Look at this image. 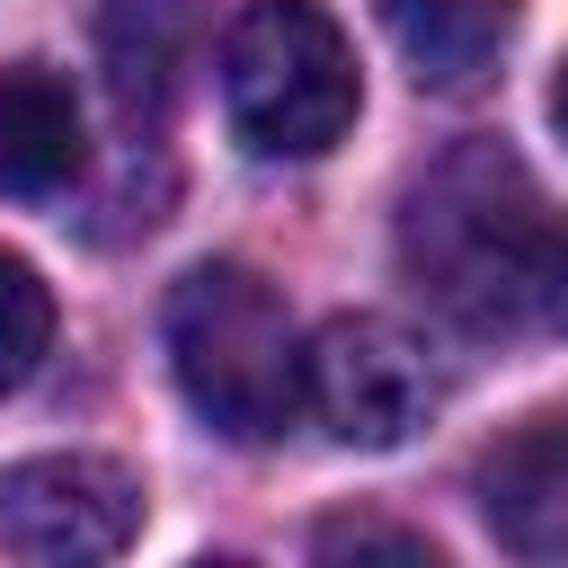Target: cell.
<instances>
[{
	"mask_svg": "<svg viewBox=\"0 0 568 568\" xmlns=\"http://www.w3.org/2000/svg\"><path fill=\"white\" fill-rule=\"evenodd\" d=\"M399 266L470 337H568V213L497 142H462L408 186Z\"/></svg>",
	"mask_w": 568,
	"mask_h": 568,
	"instance_id": "obj_1",
	"label": "cell"
},
{
	"mask_svg": "<svg viewBox=\"0 0 568 568\" xmlns=\"http://www.w3.org/2000/svg\"><path fill=\"white\" fill-rule=\"evenodd\" d=\"M169 373L186 390V408L231 435V444H266L302 417V337L284 293L240 266V257H204L169 284Z\"/></svg>",
	"mask_w": 568,
	"mask_h": 568,
	"instance_id": "obj_2",
	"label": "cell"
},
{
	"mask_svg": "<svg viewBox=\"0 0 568 568\" xmlns=\"http://www.w3.org/2000/svg\"><path fill=\"white\" fill-rule=\"evenodd\" d=\"M222 106L248 151L320 160L328 142H346V124L364 106L346 27L320 0H248L222 36Z\"/></svg>",
	"mask_w": 568,
	"mask_h": 568,
	"instance_id": "obj_3",
	"label": "cell"
},
{
	"mask_svg": "<svg viewBox=\"0 0 568 568\" xmlns=\"http://www.w3.org/2000/svg\"><path fill=\"white\" fill-rule=\"evenodd\" d=\"M444 382L417 328L382 320V311H337L311 346H302V408L355 444V453H390L435 417Z\"/></svg>",
	"mask_w": 568,
	"mask_h": 568,
	"instance_id": "obj_4",
	"label": "cell"
},
{
	"mask_svg": "<svg viewBox=\"0 0 568 568\" xmlns=\"http://www.w3.org/2000/svg\"><path fill=\"white\" fill-rule=\"evenodd\" d=\"M142 532V479L106 453H27L0 470L9 568H115Z\"/></svg>",
	"mask_w": 568,
	"mask_h": 568,
	"instance_id": "obj_5",
	"label": "cell"
},
{
	"mask_svg": "<svg viewBox=\"0 0 568 568\" xmlns=\"http://www.w3.org/2000/svg\"><path fill=\"white\" fill-rule=\"evenodd\" d=\"M479 515L506 559L524 568L568 559V417H532L479 462Z\"/></svg>",
	"mask_w": 568,
	"mask_h": 568,
	"instance_id": "obj_6",
	"label": "cell"
},
{
	"mask_svg": "<svg viewBox=\"0 0 568 568\" xmlns=\"http://www.w3.org/2000/svg\"><path fill=\"white\" fill-rule=\"evenodd\" d=\"M80 98L71 80L53 71H0V195L36 204V195H62L80 178Z\"/></svg>",
	"mask_w": 568,
	"mask_h": 568,
	"instance_id": "obj_7",
	"label": "cell"
},
{
	"mask_svg": "<svg viewBox=\"0 0 568 568\" xmlns=\"http://www.w3.org/2000/svg\"><path fill=\"white\" fill-rule=\"evenodd\" d=\"M515 9L524 0H382V27L426 89H470V80L497 71Z\"/></svg>",
	"mask_w": 568,
	"mask_h": 568,
	"instance_id": "obj_8",
	"label": "cell"
},
{
	"mask_svg": "<svg viewBox=\"0 0 568 568\" xmlns=\"http://www.w3.org/2000/svg\"><path fill=\"white\" fill-rule=\"evenodd\" d=\"M44 346H53V293L27 257L0 248V399L44 364Z\"/></svg>",
	"mask_w": 568,
	"mask_h": 568,
	"instance_id": "obj_9",
	"label": "cell"
},
{
	"mask_svg": "<svg viewBox=\"0 0 568 568\" xmlns=\"http://www.w3.org/2000/svg\"><path fill=\"white\" fill-rule=\"evenodd\" d=\"M311 568H444V550L390 515H328L311 541Z\"/></svg>",
	"mask_w": 568,
	"mask_h": 568,
	"instance_id": "obj_10",
	"label": "cell"
},
{
	"mask_svg": "<svg viewBox=\"0 0 568 568\" xmlns=\"http://www.w3.org/2000/svg\"><path fill=\"white\" fill-rule=\"evenodd\" d=\"M550 124H559V142H568V62H559V80H550Z\"/></svg>",
	"mask_w": 568,
	"mask_h": 568,
	"instance_id": "obj_11",
	"label": "cell"
},
{
	"mask_svg": "<svg viewBox=\"0 0 568 568\" xmlns=\"http://www.w3.org/2000/svg\"><path fill=\"white\" fill-rule=\"evenodd\" d=\"M195 568H248V559H195Z\"/></svg>",
	"mask_w": 568,
	"mask_h": 568,
	"instance_id": "obj_12",
	"label": "cell"
}]
</instances>
